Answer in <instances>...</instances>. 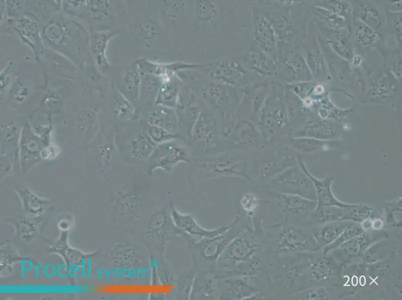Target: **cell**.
Segmentation results:
<instances>
[{
	"label": "cell",
	"instance_id": "cb8c5ba5",
	"mask_svg": "<svg viewBox=\"0 0 402 300\" xmlns=\"http://www.w3.org/2000/svg\"><path fill=\"white\" fill-rule=\"evenodd\" d=\"M16 157L19 158L18 148L2 156L0 158V174H2L10 172Z\"/></svg>",
	"mask_w": 402,
	"mask_h": 300
},
{
	"label": "cell",
	"instance_id": "6da1fadb",
	"mask_svg": "<svg viewBox=\"0 0 402 300\" xmlns=\"http://www.w3.org/2000/svg\"><path fill=\"white\" fill-rule=\"evenodd\" d=\"M115 125V142L120 161L128 164L145 165L157 145L147 132V124L136 118Z\"/></svg>",
	"mask_w": 402,
	"mask_h": 300
},
{
	"label": "cell",
	"instance_id": "3957f363",
	"mask_svg": "<svg viewBox=\"0 0 402 300\" xmlns=\"http://www.w3.org/2000/svg\"><path fill=\"white\" fill-rule=\"evenodd\" d=\"M260 242L253 232L245 230L234 238L225 248L216 262L218 272L230 270L236 265L257 256Z\"/></svg>",
	"mask_w": 402,
	"mask_h": 300
},
{
	"label": "cell",
	"instance_id": "30bf717a",
	"mask_svg": "<svg viewBox=\"0 0 402 300\" xmlns=\"http://www.w3.org/2000/svg\"><path fill=\"white\" fill-rule=\"evenodd\" d=\"M142 76L135 62L126 71L121 84L116 88L125 98L135 106L140 97Z\"/></svg>",
	"mask_w": 402,
	"mask_h": 300
},
{
	"label": "cell",
	"instance_id": "8fae6325",
	"mask_svg": "<svg viewBox=\"0 0 402 300\" xmlns=\"http://www.w3.org/2000/svg\"><path fill=\"white\" fill-rule=\"evenodd\" d=\"M120 32V30L114 29L94 32L92 34V52L95 56L96 64L101 68L108 70L112 68L106 57L105 52L109 41Z\"/></svg>",
	"mask_w": 402,
	"mask_h": 300
},
{
	"label": "cell",
	"instance_id": "5bb4252c",
	"mask_svg": "<svg viewBox=\"0 0 402 300\" xmlns=\"http://www.w3.org/2000/svg\"><path fill=\"white\" fill-rule=\"evenodd\" d=\"M180 91L179 83L173 76L163 82L154 104L174 108Z\"/></svg>",
	"mask_w": 402,
	"mask_h": 300
},
{
	"label": "cell",
	"instance_id": "4316f807",
	"mask_svg": "<svg viewBox=\"0 0 402 300\" xmlns=\"http://www.w3.org/2000/svg\"><path fill=\"white\" fill-rule=\"evenodd\" d=\"M52 127L50 126L46 127L40 126L38 128L36 134L40 138L42 144L44 146L50 145V138Z\"/></svg>",
	"mask_w": 402,
	"mask_h": 300
},
{
	"label": "cell",
	"instance_id": "d4e9b609",
	"mask_svg": "<svg viewBox=\"0 0 402 300\" xmlns=\"http://www.w3.org/2000/svg\"><path fill=\"white\" fill-rule=\"evenodd\" d=\"M60 104L58 96L53 92L46 94L41 101V107L46 112H52L57 109Z\"/></svg>",
	"mask_w": 402,
	"mask_h": 300
},
{
	"label": "cell",
	"instance_id": "277c9868",
	"mask_svg": "<svg viewBox=\"0 0 402 300\" xmlns=\"http://www.w3.org/2000/svg\"><path fill=\"white\" fill-rule=\"evenodd\" d=\"M42 143L29 126L22 128L18 144L19 160L20 167L26 172L35 166L40 161Z\"/></svg>",
	"mask_w": 402,
	"mask_h": 300
},
{
	"label": "cell",
	"instance_id": "7a4b0ae2",
	"mask_svg": "<svg viewBox=\"0 0 402 300\" xmlns=\"http://www.w3.org/2000/svg\"><path fill=\"white\" fill-rule=\"evenodd\" d=\"M189 144L185 140L176 139L157 144L148 159L145 166L148 175L156 169L170 172L180 162L190 164L191 157Z\"/></svg>",
	"mask_w": 402,
	"mask_h": 300
},
{
	"label": "cell",
	"instance_id": "44dd1931",
	"mask_svg": "<svg viewBox=\"0 0 402 300\" xmlns=\"http://www.w3.org/2000/svg\"><path fill=\"white\" fill-rule=\"evenodd\" d=\"M20 132H19L18 128L14 126L5 132L2 138V150H5L4 154L18 149L14 148V146L19 144Z\"/></svg>",
	"mask_w": 402,
	"mask_h": 300
},
{
	"label": "cell",
	"instance_id": "ac0fdd59",
	"mask_svg": "<svg viewBox=\"0 0 402 300\" xmlns=\"http://www.w3.org/2000/svg\"><path fill=\"white\" fill-rule=\"evenodd\" d=\"M146 131L150 139L156 144L176 139L185 140L180 135L172 134L165 129L156 126L147 124Z\"/></svg>",
	"mask_w": 402,
	"mask_h": 300
},
{
	"label": "cell",
	"instance_id": "52a82bcc",
	"mask_svg": "<svg viewBox=\"0 0 402 300\" xmlns=\"http://www.w3.org/2000/svg\"><path fill=\"white\" fill-rule=\"evenodd\" d=\"M222 280H224L225 288L220 295L221 299L244 300L260 294V290L251 277L234 276Z\"/></svg>",
	"mask_w": 402,
	"mask_h": 300
},
{
	"label": "cell",
	"instance_id": "83f0119b",
	"mask_svg": "<svg viewBox=\"0 0 402 300\" xmlns=\"http://www.w3.org/2000/svg\"><path fill=\"white\" fill-rule=\"evenodd\" d=\"M256 199L253 196L248 195L245 198H243L242 204L244 210L251 212L254 210L256 204Z\"/></svg>",
	"mask_w": 402,
	"mask_h": 300
},
{
	"label": "cell",
	"instance_id": "8992f818",
	"mask_svg": "<svg viewBox=\"0 0 402 300\" xmlns=\"http://www.w3.org/2000/svg\"><path fill=\"white\" fill-rule=\"evenodd\" d=\"M174 109L180 135L189 144L198 118V109L192 105L190 97L181 91Z\"/></svg>",
	"mask_w": 402,
	"mask_h": 300
},
{
	"label": "cell",
	"instance_id": "1f68e13d",
	"mask_svg": "<svg viewBox=\"0 0 402 300\" xmlns=\"http://www.w3.org/2000/svg\"><path fill=\"white\" fill-rule=\"evenodd\" d=\"M40 267V266H39L38 265L36 266V278H38V271H39L38 268H39Z\"/></svg>",
	"mask_w": 402,
	"mask_h": 300
},
{
	"label": "cell",
	"instance_id": "4dcf8cb0",
	"mask_svg": "<svg viewBox=\"0 0 402 300\" xmlns=\"http://www.w3.org/2000/svg\"><path fill=\"white\" fill-rule=\"evenodd\" d=\"M91 266H90V260H88V276L90 277V274H91Z\"/></svg>",
	"mask_w": 402,
	"mask_h": 300
},
{
	"label": "cell",
	"instance_id": "d6986e66",
	"mask_svg": "<svg viewBox=\"0 0 402 300\" xmlns=\"http://www.w3.org/2000/svg\"><path fill=\"white\" fill-rule=\"evenodd\" d=\"M182 0H163L162 2V12L168 20L173 21L176 20L184 7Z\"/></svg>",
	"mask_w": 402,
	"mask_h": 300
},
{
	"label": "cell",
	"instance_id": "e0dca14e",
	"mask_svg": "<svg viewBox=\"0 0 402 300\" xmlns=\"http://www.w3.org/2000/svg\"><path fill=\"white\" fill-rule=\"evenodd\" d=\"M307 174L314 184L320 202L328 204H339V202L334 198L330 190V185L333 180L332 178L319 180L308 172Z\"/></svg>",
	"mask_w": 402,
	"mask_h": 300
},
{
	"label": "cell",
	"instance_id": "5b68a950",
	"mask_svg": "<svg viewBox=\"0 0 402 300\" xmlns=\"http://www.w3.org/2000/svg\"><path fill=\"white\" fill-rule=\"evenodd\" d=\"M136 116L148 124L158 126L172 134L180 135L174 108L154 104L144 108L136 114Z\"/></svg>",
	"mask_w": 402,
	"mask_h": 300
},
{
	"label": "cell",
	"instance_id": "ba28073f",
	"mask_svg": "<svg viewBox=\"0 0 402 300\" xmlns=\"http://www.w3.org/2000/svg\"><path fill=\"white\" fill-rule=\"evenodd\" d=\"M141 75L151 74L162 78L164 81L174 76L178 70L196 66V65L183 62L156 63L142 58L134 62Z\"/></svg>",
	"mask_w": 402,
	"mask_h": 300
},
{
	"label": "cell",
	"instance_id": "603a6c76",
	"mask_svg": "<svg viewBox=\"0 0 402 300\" xmlns=\"http://www.w3.org/2000/svg\"><path fill=\"white\" fill-rule=\"evenodd\" d=\"M90 4V10L96 18L102 19L109 14L110 2L108 0L92 1Z\"/></svg>",
	"mask_w": 402,
	"mask_h": 300
},
{
	"label": "cell",
	"instance_id": "9a60e30c",
	"mask_svg": "<svg viewBox=\"0 0 402 300\" xmlns=\"http://www.w3.org/2000/svg\"><path fill=\"white\" fill-rule=\"evenodd\" d=\"M141 76L142 81L138 100L145 103L146 107H147L154 104L164 80L160 77L151 74H144Z\"/></svg>",
	"mask_w": 402,
	"mask_h": 300
},
{
	"label": "cell",
	"instance_id": "9c48e42d",
	"mask_svg": "<svg viewBox=\"0 0 402 300\" xmlns=\"http://www.w3.org/2000/svg\"><path fill=\"white\" fill-rule=\"evenodd\" d=\"M174 288L170 284H116L106 286L105 292L121 294H165Z\"/></svg>",
	"mask_w": 402,
	"mask_h": 300
},
{
	"label": "cell",
	"instance_id": "7402d4cb",
	"mask_svg": "<svg viewBox=\"0 0 402 300\" xmlns=\"http://www.w3.org/2000/svg\"><path fill=\"white\" fill-rule=\"evenodd\" d=\"M44 34L48 41L58 44L64 38V32L60 24L53 22L46 27Z\"/></svg>",
	"mask_w": 402,
	"mask_h": 300
},
{
	"label": "cell",
	"instance_id": "7c38bea8",
	"mask_svg": "<svg viewBox=\"0 0 402 300\" xmlns=\"http://www.w3.org/2000/svg\"><path fill=\"white\" fill-rule=\"evenodd\" d=\"M273 248L280 254L302 246L303 238L299 230L292 227L282 228L272 240Z\"/></svg>",
	"mask_w": 402,
	"mask_h": 300
},
{
	"label": "cell",
	"instance_id": "2e32d148",
	"mask_svg": "<svg viewBox=\"0 0 402 300\" xmlns=\"http://www.w3.org/2000/svg\"><path fill=\"white\" fill-rule=\"evenodd\" d=\"M136 28L138 37L144 42L154 40L160 35L156 22L150 16H146L139 20Z\"/></svg>",
	"mask_w": 402,
	"mask_h": 300
},
{
	"label": "cell",
	"instance_id": "f1b7e54d",
	"mask_svg": "<svg viewBox=\"0 0 402 300\" xmlns=\"http://www.w3.org/2000/svg\"><path fill=\"white\" fill-rule=\"evenodd\" d=\"M57 150L54 146H44L41 152V157L42 158H52L56 154V150Z\"/></svg>",
	"mask_w": 402,
	"mask_h": 300
},
{
	"label": "cell",
	"instance_id": "484cf974",
	"mask_svg": "<svg viewBox=\"0 0 402 300\" xmlns=\"http://www.w3.org/2000/svg\"><path fill=\"white\" fill-rule=\"evenodd\" d=\"M28 94L27 86L19 82L14 84L10 91L11 98L18 102H22L26 98Z\"/></svg>",
	"mask_w": 402,
	"mask_h": 300
},
{
	"label": "cell",
	"instance_id": "f546056e",
	"mask_svg": "<svg viewBox=\"0 0 402 300\" xmlns=\"http://www.w3.org/2000/svg\"><path fill=\"white\" fill-rule=\"evenodd\" d=\"M82 275L83 278H86L85 275V262L84 260H82Z\"/></svg>",
	"mask_w": 402,
	"mask_h": 300
},
{
	"label": "cell",
	"instance_id": "ffe728a7",
	"mask_svg": "<svg viewBox=\"0 0 402 300\" xmlns=\"http://www.w3.org/2000/svg\"><path fill=\"white\" fill-rule=\"evenodd\" d=\"M216 15V8L212 2L207 0L197 1L196 16L199 21L209 22L214 18Z\"/></svg>",
	"mask_w": 402,
	"mask_h": 300
},
{
	"label": "cell",
	"instance_id": "4fadbf2b",
	"mask_svg": "<svg viewBox=\"0 0 402 300\" xmlns=\"http://www.w3.org/2000/svg\"><path fill=\"white\" fill-rule=\"evenodd\" d=\"M110 105V111L115 124L124 123L136 118L135 106L125 98L116 88Z\"/></svg>",
	"mask_w": 402,
	"mask_h": 300
}]
</instances>
